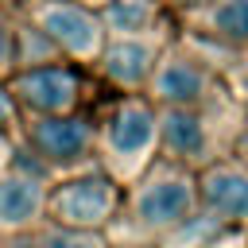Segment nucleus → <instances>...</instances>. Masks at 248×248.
Masks as SVG:
<instances>
[{
  "label": "nucleus",
  "instance_id": "1",
  "mask_svg": "<svg viewBox=\"0 0 248 248\" xmlns=\"http://www.w3.org/2000/svg\"><path fill=\"white\" fill-rule=\"evenodd\" d=\"M202 209L198 202V174L170 163L155 159L128 190L120 202L116 221L108 225V244H159L167 240L178 225H186Z\"/></svg>",
  "mask_w": 248,
  "mask_h": 248
},
{
  "label": "nucleus",
  "instance_id": "2",
  "mask_svg": "<svg viewBox=\"0 0 248 248\" xmlns=\"http://www.w3.org/2000/svg\"><path fill=\"white\" fill-rule=\"evenodd\" d=\"M248 124V105L236 89L190 105V108H159V159H170L186 170H205L232 155L240 132Z\"/></svg>",
  "mask_w": 248,
  "mask_h": 248
},
{
  "label": "nucleus",
  "instance_id": "3",
  "mask_svg": "<svg viewBox=\"0 0 248 248\" xmlns=\"http://www.w3.org/2000/svg\"><path fill=\"white\" fill-rule=\"evenodd\" d=\"M97 120V167L124 190L159 159V108L143 93H116Z\"/></svg>",
  "mask_w": 248,
  "mask_h": 248
},
{
  "label": "nucleus",
  "instance_id": "4",
  "mask_svg": "<svg viewBox=\"0 0 248 248\" xmlns=\"http://www.w3.org/2000/svg\"><path fill=\"white\" fill-rule=\"evenodd\" d=\"M16 140L19 151L50 178H66L97 167V120L85 108L66 116H23Z\"/></svg>",
  "mask_w": 248,
  "mask_h": 248
},
{
  "label": "nucleus",
  "instance_id": "5",
  "mask_svg": "<svg viewBox=\"0 0 248 248\" xmlns=\"http://www.w3.org/2000/svg\"><path fill=\"white\" fill-rule=\"evenodd\" d=\"M229 89H232L229 78L213 62H205L182 35H174L155 62V74H151L143 97L155 108H190V105H205Z\"/></svg>",
  "mask_w": 248,
  "mask_h": 248
},
{
  "label": "nucleus",
  "instance_id": "6",
  "mask_svg": "<svg viewBox=\"0 0 248 248\" xmlns=\"http://www.w3.org/2000/svg\"><path fill=\"white\" fill-rule=\"evenodd\" d=\"M120 202H124V186L112 182L101 167H89L50 182L46 221L81 232H108V225L120 213Z\"/></svg>",
  "mask_w": 248,
  "mask_h": 248
},
{
  "label": "nucleus",
  "instance_id": "7",
  "mask_svg": "<svg viewBox=\"0 0 248 248\" xmlns=\"http://www.w3.org/2000/svg\"><path fill=\"white\" fill-rule=\"evenodd\" d=\"M27 23H35L66 62L81 66V70H93L105 43H108V31L101 23V12L85 8V4H70V0H23L16 8Z\"/></svg>",
  "mask_w": 248,
  "mask_h": 248
},
{
  "label": "nucleus",
  "instance_id": "8",
  "mask_svg": "<svg viewBox=\"0 0 248 248\" xmlns=\"http://www.w3.org/2000/svg\"><path fill=\"white\" fill-rule=\"evenodd\" d=\"M85 74L74 62H50L16 70L8 78V93L19 108V116H66L85 108Z\"/></svg>",
  "mask_w": 248,
  "mask_h": 248
},
{
  "label": "nucleus",
  "instance_id": "9",
  "mask_svg": "<svg viewBox=\"0 0 248 248\" xmlns=\"http://www.w3.org/2000/svg\"><path fill=\"white\" fill-rule=\"evenodd\" d=\"M50 174L35 167L23 151L12 163V170L0 174V236L23 232L46 217V194H50Z\"/></svg>",
  "mask_w": 248,
  "mask_h": 248
},
{
  "label": "nucleus",
  "instance_id": "10",
  "mask_svg": "<svg viewBox=\"0 0 248 248\" xmlns=\"http://www.w3.org/2000/svg\"><path fill=\"white\" fill-rule=\"evenodd\" d=\"M163 46V39H108L89 74L112 93H143Z\"/></svg>",
  "mask_w": 248,
  "mask_h": 248
},
{
  "label": "nucleus",
  "instance_id": "11",
  "mask_svg": "<svg viewBox=\"0 0 248 248\" xmlns=\"http://www.w3.org/2000/svg\"><path fill=\"white\" fill-rule=\"evenodd\" d=\"M198 202L225 229L248 232V167L229 155V159L198 170Z\"/></svg>",
  "mask_w": 248,
  "mask_h": 248
},
{
  "label": "nucleus",
  "instance_id": "12",
  "mask_svg": "<svg viewBox=\"0 0 248 248\" xmlns=\"http://www.w3.org/2000/svg\"><path fill=\"white\" fill-rule=\"evenodd\" d=\"M101 23L108 39H163L178 35V19L167 12L163 0H108L101 8Z\"/></svg>",
  "mask_w": 248,
  "mask_h": 248
},
{
  "label": "nucleus",
  "instance_id": "13",
  "mask_svg": "<svg viewBox=\"0 0 248 248\" xmlns=\"http://www.w3.org/2000/svg\"><path fill=\"white\" fill-rule=\"evenodd\" d=\"M178 31L240 54L248 46V0H209L198 12L182 16Z\"/></svg>",
  "mask_w": 248,
  "mask_h": 248
},
{
  "label": "nucleus",
  "instance_id": "14",
  "mask_svg": "<svg viewBox=\"0 0 248 248\" xmlns=\"http://www.w3.org/2000/svg\"><path fill=\"white\" fill-rule=\"evenodd\" d=\"M0 248H112L105 232H81V229H66L54 221H39L23 232L0 236Z\"/></svg>",
  "mask_w": 248,
  "mask_h": 248
},
{
  "label": "nucleus",
  "instance_id": "15",
  "mask_svg": "<svg viewBox=\"0 0 248 248\" xmlns=\"http://www.w3.org/2000/svg\"><path fill=\"white\" fill-rule=\"evenodd\" d=\"M50 62H66L58 54V46L16 12V70H31V66H50Z\"/></svg>",
  "mask_w": 248,
  "mask_h": 248
},
{
  "label": "nucleus",
  "instance_id": "16",
  "mask_svg": "<svg viewBox=\"0 0 248 248\" xmlns=\"http://www.w3.org/2000/svg\"><path fill=\"white\" fill-rule=\"evenodd\" d=\"M16 74V8H0V78Z\"/></svg>",
  "mask_w": 248,
  "mask_h": 248
},
{
  "label": "nucleus",
  "instance_id": "17",
  "mask_svg": "<svg viewBox=\"0 0 248 248\" xmlns=\"http://www.w3.org/2000/svg\"><path fill=\"white\" fill-rule=\"evenodd\" d=\"M19 108H16V101H12V93H8V81L0 78V132H12L16 136V128H19Z\"/></svg>",
  "mask_w": 248,
  "mask_h": 248
},
{
  "label": "nucleus",
  "instance_id": "18",
  "mask_svg": "<svg viewBox=\"0 0 248 248\" xmlns=\"http://www.w3.org/2000/svg\"><path fill=\"white\" fill-rule=\"evenodd\" d=\"M19 159V140L12 132H0V174L12 170V163Z\"/></svg>",
  "mask_w": 248,
  "mask_h": 248
},
{
  "label": "nucleus",
  "instance_id": "19",
  "mask_svg": "<svg viewBox=\"0 0 248 248\" xmlns=\"http://www.w3.org/2000/svg\"><path fill=\"white\" fill-rule=\"evenodd\" d=\"M209 248H248V232L244 229H225Z\"/></svg>",
  "mask_w": 248,
  "mask_h": 248
},
{
  "label": "nucleus",
  "instance_id": "20",
  "mask_svg": "<svg viewBox=\"0 0 248 248\" xmlns=\"http://www.w3.org/2000/svg\"><path fill=\"white\" fill-rule=\"evenodd\" d=\"M167 4V12L174 16V19H182V16H190V12H198L202 4H209V0H163Z\"/></svg>",
  "mask_w": 248,
  "mask_h": 248
},
{
  "label": "nucleus",
  "instance_id": "21",
  "mask_svg": "<svg viewBox=\"0 0 248 248\" xmlns=\"http://www.w3.org/2000/svg\"><path fill=\"white\" fill-rule=\"evenodd\" d=\"M232 159H240V163L248 167V124H244V132H240V140H236V147H232Z\"/></svg>",
  "mask_w": 248,
  "mask_h": 248
},
{
  "label": "nucleus",
  "instance_id": "22",
  "mask_svg": "<svg viewBox=\"0 0 248 248\" xmlns=\"http://www.w3.org/2000/svg\"><path fill=\"white\" fill-rule=\"evenodd\" d=\"M70 4H85V8H93V12H101L108 0H70Z\"/></svg>",
  "mask_w": 248,
  "mask_h": 248
},
{
  "label": "nucleus",
  "instance_id": "23",
  "mask_svg": "<svg viewBox=\"0 0 248 248\" xmlns=\"http://www.w3.org/2000/svg\"><path fill=\"white\" fill-rule=\"evenodd\" d=\"M23 0H0V8H19Z\"/></svg>",
  "mask_w": 248,
  "mask_h": 248
},
{
  "label": "nucleus",
  "instance_id": "24",
  "mask_svg": "<svg viewBox=\"0 0 248 248\" xmlns=\"http://www.w3.org/2000/svg\"><path fill=\"white\" fill-rule=\"evenodd\" d=\"M120 248H155V244H120Z\"/></svg>",
  "mask_w": 248,
  "mask_h": 248
}]
</instances>
